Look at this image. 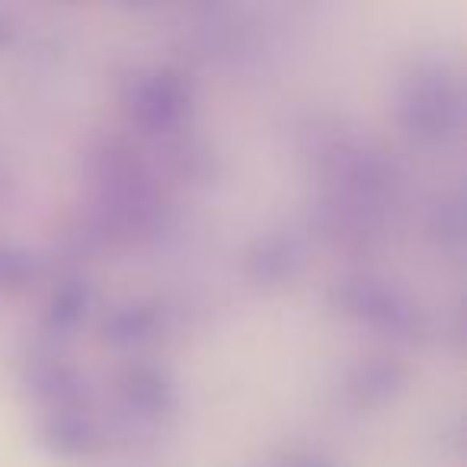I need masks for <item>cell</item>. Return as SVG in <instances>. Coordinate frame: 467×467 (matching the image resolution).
<instances>
[{
    "label": "cell",
    "mask_w": 467,
    "mask_h": 467,
    "mask_svg": "<svg viewBox=\"0 0 467 467\" xmlns=\"http://www.w3.org/2000/svg\"><path fill=\"white\" fill-rule=\"evenodd\" d=\"M429 231H432V237L441 247H448V250L461 247V241H464V205H461V195L441 199L439 205H435Z\"/></svg>",
    "instance_id": "obj_11"
},
{
    "label": "cell",
    "mask_w": 467,
    "mask_h": 467,
    "mask_svg": "<svg viewBox=\"0 0 467 467\" xmlns=\"http://www.w3.org/2000/svg\"><path fill=\"white\" fill-rule=\"evenodd\" d=\"M46 441L61 458H90L103 448V429L87 403H67L48 410Z\"/></svg>",
    "instance_id": "obj_7"
},
{
    "label": "cell",
    "mask_w": 467,
    "mask_h": 467,
    "mask_svg": "<svg viewBox=\"0 0 467 467\" xmlns=\"http://www.w3.org/2000/svg\"><path fill=\"white\" fill-rule=\"evenodd\" d=\"M333 305L352 324L397 343H413L422 333V311L416 298L381 275L356 273L339 279L333 285Z\"/></svg>",
    "instance_id": "obj_3"
},
{
    "label": "cell",
    "mask_w": 467,
    "mask_h": 467,
    "mask_svg": "<svg viewBox=\"0 0 467 467\" xmlns=\"http://www.w3.org/2000/svg\"><path fill=\"white\" fill-rule=\"evenodd\" d=\"M269 467H343V464H337L333 458L317 454V451H295V454H285V458L273 461Z\"/></svg>",
    "instance_id": "obj_13"
},
{
    "label": "cell",
    "mask_w": 467,
    "mask_h": 467,
    "mask_svg": "<svg viewBox=\"0 0 467 467\" xmlns=\"http://www.w3.org/2000/svg\"><path fill=\"white\" fill-rule=\"evenodd\" d=\"M122 112L135 131L170 138L182 131L192 112V87L173 67L135 71L122 87Z\"/></svg>",
    "instance_id": "obj_4"
},
{
    "label": "cell",
    "mask_w": 467,
    "mask_h": 467,
    "mask_svg": "<svg viewBox=\"0 0 467 467\" xmlns=\"http://www.w3.org/2000/svg\"><path fill=\"white\" fill-rule=\"evenodd\" d=\"M10 39H14V23H10L7 10H0V48L10 46Z\"/></svg>",
    "instance_id": "obj_14"
},
{
    "label": "cell",
    "mask_w": 467,
    "mask_h": 467,
    "mask_svg": "<svg viewBox=\"0 0 467 467\" xmlns=\"http://www.w3.org/2000/svg\"><path fill=\"white\" fill-rule=\"evenodd\" d=\"M39 275V263L26 250L0 247V288L4 292H20Z\"/></svg>",
    "instance_id": "obj_12"
},
{
    "label": "cell",
    "mask_w": 467,
    "mask_h": 467,
    "mask_svg": "<svg viewBox=\"0 0 467 467\" xmlns=\"http://www.w3.org/2000/svg\"><path fill=\"white\" fill-rule=\"evenodd\" d=\"M403 388H407V365L390 356H375L368 362H358L346 378V397L356 410L384 407V403L397 400Z\"/></svg>",
    "instance_id": "obj_8"
},
{
    "label": "cell",
    "mask_w": 467,
    "mask_h": 467,
    "mask_svg": "<svg viewBox=\"0 0 467 467\" xmlns=\"http://www.w3.org/2000/svg\"><path fill=\"white\" fill-rule=\"evenodd\" d=\"M163 327V317L154 305H141V301H131L122 305L106 317L103 324V339L116 349H138L144 343H154L157 333Z\"/></svg>",
    "instance_id": "obj_9"
},
{
    "label": "cell",
    "mask_w": 467,
    "mask_h": 467,
    "mask_svg": "<svg viewBox=\"0 0 467 467\" xmlns=\"http://www.w3.org/2000/svg\"><path fill=\"white\" fill-rule=\"evenodd\" d=\"M400 125L420 144L458 141L464 129V87L445 58H422L410 67L400 87Z\"/></svg>",
    "instance_id": "obj_2"
},
{
    "label": "cell",
    "mask_w": 467,
    "mask_h": 467,
    "mask_svg": "<svg viewBox=\"0 0 467 467\" xmlns=\"http://www.w3.org/2000/svg\"><path fill=\"white\" fill-rule=\"evenodd\" d=\"M119 403L131 420L161 426L176 413V384L167 368L154 362H131L119 371Z\"/></svg>",
    "instance_id": "obj_5"
},
{
    "label": "cell",
    "mask_w": 467,
    "mask_h": 467,
    "mask_svg": "<svg viewBox=\"0 0 467 467\" xmlns=\"http://www.w3.org/2000/svg\"><path fill=\"white\" fill-rule=\"evenodd\" d=\"M93 182H97V208L112 234H122L129 241L154 234L163 212V199L154 173L138 157V150H131L129 144L109 141L97 154Z\"/></svg>",
    "instance_id": "obj_1"
},
{
    "label": "cell",
    "mask_w": 467,
    "mask_h": 467,
    "mask_svg": "<svg viewBox=\"0 0 467 467\" xmlns=\"http://www.w3.org/2000/svg\"><path fill=\"white\" fill-rule=\"evenodd\" d=\"M307 250L295 231H269L247 250L244 269L256 285H282L305 269Z\"/></svg>",
    "instance_id": "obj_6"
},
{
    "label": "cell",
    "mask_w": 467,
    "mask_h": 467,
    "mask_svg": "<svg viewBox=\"0 0 467 467\" xmlns=\"http://www.w3.org/2000/svg\"><path fill=\"white\" fill-rule=\"evenodd\" d=\"M87 307H90V285L84 279H65L58 282V288L52 292L46 314V327L52 333H74L80 327V320L87 317Z\"/></svg>",
    "instance_id": "obj_10"
}]
</instances>
